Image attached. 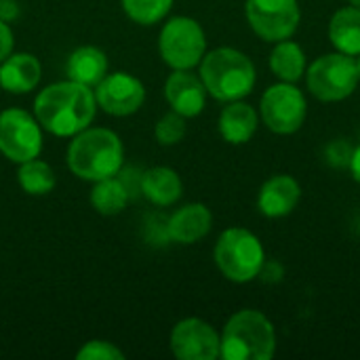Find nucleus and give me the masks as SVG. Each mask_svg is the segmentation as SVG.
<instances>
[{"label":"nucleus","mask_w":360,"mask_h":360,"mask_svg":"<svg viewBox=\"0 0 360 360\" xmlns=\"http://www.w3.org/2000/svg\"><path fill=\"white\" fill-rule=\"evenodd\" d=\"M97 112V99L91 86L74 80L49 84L34 101L36 120L57 137H72L84 131Z\"/></svg>","instance_id":"obj_1"},{"label":"nucleus","mask_w":360,"mask_h":360,"mask_svg":"<svg viewBox=\"0 0 360 360\" xmlns=\"http://www.w3.org/2000/svg\"><path fill=\"white\" fill-rule=\"evenodd\" d=\"M124 160L120 137L110 129H84L74 135L68 148L70 171L86 181H99L118 175Z\"/></svg>","instance_id":"obj_2"},{"label":"nucleus","mask_w":360,"mask_h":360,"mask_svg":"<svg viewBox=\"0 0 360 360\" xmlns=\"http://www.w3.org/2000/svg\"><path fill=\"white\" fill-rule=\"evenodd\" d=\"M200 80L217 101H238L247 97L257 80L253 61L236 49L221 46L205 53L200 61Z\"/></svg>","instance_id":"obj_3"},{"label":"nucleus","mask_w":360,"mask_h":360,"mask_svg":"<svg viewBox=\"0 0 360 360\" xmlns=\"http://www.w3.org/2000/svg\"><path fill=\"white\" fill-rule=\"evenodd\" d=\"M276 352V331L266 314L257 310H240L224 327L221 359L270 360Z\"/></svg>","instance_id":"obj_4"},{"label":"nucleus","mask_w":360,"mask_h":360,"mask_svg":"<svg viewBox=\"0 0 360 360\" xmlns=\"http://www.w3.org/2000/svg\"><path fill=\"white\" fill-rule=\"evenodd\" d=\"M215 264L232 283H251L264 272L266 251L262 240L245 228H228L215 243Z\"/></svg>","instance_id":"obj_5"},{"label":"nucleus","mask_w":360,"mask_h":360,"mask_svg":"<svg viewBox=\"0 0 360 360\" xmlns=\"http://www.w3.org/2000/svg\"><path fill=\"white\" fill-rule=\"evenodd\" d=\"M359 70L356 59L344 53H329L312 61L306 68V84L308 91L321 101H342L350 97L359 86Z\"/></svg>","instance_id":"obj_6"},{"label":"nucleus","mask_w":360,"mask_h":360,"mask_svg":"<svg viewBox=\"0 0 360 360\" xmlns=\"http://www.w3.org/2000/svg\"><path fill=\"white\" fill-rule=\"evenodd\" d=\"M158 49L162 61L173 70H192L207 51L205 30L192 17H173L160 30Z\"/></svg>","instance_id":"obj_7"},{"label":"nucleus","mask_w":360,"mask_h":360,"mask_svg":"<svg viewBox=\"0 0 360 360\" xmlns=\"http://www.w3.org/2000/svg\"><path fill=\"white\" fill-rule=\"evenodd\" d=\"M308 114V101L295 82L272 84L262 97V120L278 135H293L302 129Z\"/></svg>","instance_id":"obj_8"},{"label":"nucleus","mask_w":360,"mask_h":360,"mask_svg":"<svg viewBox=\"0 0 360 360\" xmlns=\"http://www.w3.org/2000/svg\"><path fill=\"white\" fill-rule=\"evenodd\" d=\"M42 150V133L36 116L21 108L0 112V152L11 162H25L38 158Z\"/></svg>","instance_id":"obj_9"},{"label":"nucleus","mask_w":360,"mask_h":360,"mask_svg":"<svg viewBox=\"0 0 360 360\" xmlns=\"http://www.w3.org/2000/svg\"><path fill=\"white\" fill-rule=\"evenodd\" d=\"M245 13L253 32L268 42L291 38L302 19L297 0H247Z\"/></svg>","instance_id":"obj_10"},{"label":"nucleus","mask_w":360,"mask_h":360,"mask_svg":"<svg viewBox=\"0 0 360 360\" xmlns=\"http://www.w3.org/2000/svg\"><path fill=\"white\" fill-rule=\"evenodd\" d=\"M171 350L179 360H215L221 354V335L200 319H184L171 331Z\"/></svg>","instance_id":"obj_11"},{"label":"nucleus","mask_w":360,"mask_h":360,"mask_svg":"<svg viewBox=\"0 0 360 360\" xmlns=\"http://www.w3.org/2000/svg\"><path fill=\"white\" fill-rule=\"evenodd\" d=\"M97 105L112 116H131L135 114L143 99L146 89L139 78L131 76L129 72H114L105 74V78L95 86Z\"/></svg>","instance_id":"obj_12"},{"label":"nucleus","mask_w":360,"mask_h":360,"mask_svg":"<svg viewBox=\"0 0 360 360\" xmlns=\"http://www.w3.org/2000/svg\"><path fill=\"white\" fill-rule=\"evenodd\" d=\"M165 97L173 112L181 114L184 118H194L205 110L207 89L200 76L192 74L190 70H175L165 82Z\"/></svg>","instance_id":"obj_13"},{"label":"nucleus","mask_w":360,"mask_h":360,"mask_svg":"<svg viewBox=\"0 0 360 360\" xmlns=\"http://www.w3.org/2000/svg\"><path fill=\"white\" fill-rule=\"evenodd\" d=\"M302 198V188L291 175H274L270 177L257 196V209L262 215L270 219L287 217L295 211Z\"/></svg>","instance_id":"obj_14"},{"label":"nucleus","mask_w":360,"mask_h":360,"mask_svg":"<svg viewBox=\"0 0 360 360\" xmlns=\"http://www.w3.org/2000/svg\"><path fill=\"white\" fill-rule=\"evenodd\" d=\"M213 226V215L202 202H190L177 209L167 221V234L173 243L194 245L209 234Z\"/></svg>","instance_id":"obj_15"},{"label":"nucleus","mask_w":360,"mask_h":360,"mask_svg":"<svg viewBox=\"0 0 360 360\" xmlns=\"http://www.w3.org/2000/svg\"><path fill=\"white\" fill-rule=\"evenodd\" d=\"M42 76L40 61L30 53H11L0 63V86L8 93H30Z\"/></svg>","instance_id":"obj_16"},{"label":"nucleus","mask_w":360,"mask_h":360,"mask_svg":"<svg viewBox=\"0 0 360 360\" xmlns=\"http://www.w3.org/2000/svg\"><path fill=\"white\" fill-rule=\"evenodd\" d=\"M257 124H259V116L255 108H251L249 103H243L240 99L230 101L219 114V133L232 146L247 143L255 135Z\"/></svg>","instance_id":"obj_17"},{"label":"nucleus","mask_w":360,"mask_h":360,"mask_svg":"<svg viewBox=\"0 0 360 360\" xmlns=\"http://www.w3.org/2000/svg\"><path fill=\"white\" fill-rule=\"evenodd\" d=\"M65 72L68 80L84 86H97L108 74V57L97 46H80L68 57Z\"/></svg>","instance_id":"obj_18"},{"label":"nucleus","mask_w":360,"mask_h":360,"mask_svg":"<svg viewBox=\"0 0 360 360\" xmlns=\"http://www.w3.org/2000/svg\"><path fill=\"white\" fill-rule=\"evenodd\" d=\"M139 188H141V194L158 207H169L177 202L184 192L179 175L169 167H154L146 171Z\"/></svg>","instance_id":"obj_19"},{"label":"nucleus","mask_w":360,"mask_h":360,"mask_svg":"<svg viewBox=\"0 0 360 360\" xmlns=\"http://www.w3.org/2000/svg\"><path fill=\"white\" fill-rule=\"evenodd\" d=\"M329 40L344 55H360V8L350 4L335 11L329 23Z\"/></svg>","instance_id":"obj_20"},{"label":"nucleus","mask_w":360,"mask_h":360,"mask_svg":"<svg viewBox=\"0 0 360 360\" xmlns=\"http://www.w3.org/2000/svg\"><path fill=\"white\" fill-rule=\"evenodd\" d=\"M270 70L283 82H297L306 74V53L293 40H278L270 53Z\"/></svg>","instance_id":"obj_21"},{"label":"nucleus","mask_w":360,"mask_h":360,"mask_svg":"<svg viewBox=\"0 0 360 360\" xmlns=\"http://www.w3.org/2000/svg\"><path fill=\"white\" fill-rule=\"evenodd\" d=\"M129 190L127 186L114 177H105L95 181L93 190H91V205L97 213L101 215H118L127 209L129 205Z\"/></svg>","instance_id":"obj_22"},{"label":"nucleus","mask_w":360,"mask_h":360,"mask_svg":"<svg viewBox=\"0 0 360 360\" xmlns=\"http://www.w3.org/2000/svg\"><path fill=\"white\" fill-rule=\"evenodd\" d=\"M17 179H19V186L23 188V192L32 194V196H44L55 188L53 169L44 160H38V158H30V160L21 162Z\"/></svg>","instance_id":"obj_23"},{"label":"nucleus","mask_w":360,"mask_h":360,"mask_svg":"<svg viewBox=\"0 0 360 360\" xmlns=\"http://www.w3.org/2000/svg\"><path fill=\"white\" fill-rule=\"evenodd\" d=\"M173 0H122V8L135 23L152 25L165 19V15L171 11Z\"/></svg>","instance_id":"obj_24"},{"label":"nucleus","mask_w":360,"mask_h":360,"mask_svg":"<svg viewBox=\"0 0 360 360\" xmlns=\"http://www.w3.org/2000/svg\"><path fill=\"white\" fill-rule=\"evenodd\" d=\"M154 135L158 139L160 146H175L184 139L186 135V118L177 112H169L165 114L154 129Z\"/></svg>","instance_id":"obj_25"},{"label":"nucleus","mask_w":360,"mask_h":360,"mask_svg":"<svg viewBox=\"0 0 360 360\" xmlns=\"http://www.w3.org/2000/svg\"><path fill=\"white\" fill-rule=\"evenodd\" d=\"M78 360H122L124 354L110 342H99V340H93V342H86L78 354Z\"/></svg>","instance_id":"obj_26"},{"label":"nucleus","mask_w":360,"mask_h":360,"mask_svg":"<svg viewBox=\"0 0 360 360\" xmlns=\"http://www.w3.org/2000/svg\"><path fill=\"white\" fill-rule=\"evenodd\" d=\"M13 53V32L4 19H0V63Z\"/></svg>","instance_id":"obj_27"},{"label":"nucleus","mask_w":360,"mask_h":360,"mask_svg":"<svg viewBox=\"0 0 360 360\" xmlns=\"http://www.w3.org/2000/svg\"><path fill=\"white\" fill-rule=\"evenodd\" d=\"M348 167H350V173L354 177V181L360 186V146H356L350 154V160H348Z\"/></svg>","instance_id":"obj_28"},{"label":"nucleus","mask_w":360,"mask_h":360,"mask_svg":"<svg viewBox=\"0 0 360 360\" xmlns=\"http://www.w3.org/2000/svg\"><path fill=\"white\" fill-rule=\"evenodd\" d=\"M350 4H352V6H356V8H360V0H350Z\"/></svg>","instance_id":"obj_29"},{"label":"nucleus","mask_w":360,"mask_h":360,"mask_svg":"<svg viewBox=\"0 0 360 360\" xmlns=\"http://www.w3.org/2000/svg\"><path fill=\"white\" fill-rule=\"evenodd\" d=\"M356 70H359V78H360V55H359V59H356Z\"/></svg>","instance_id":"obj_30"}]
</instances>
